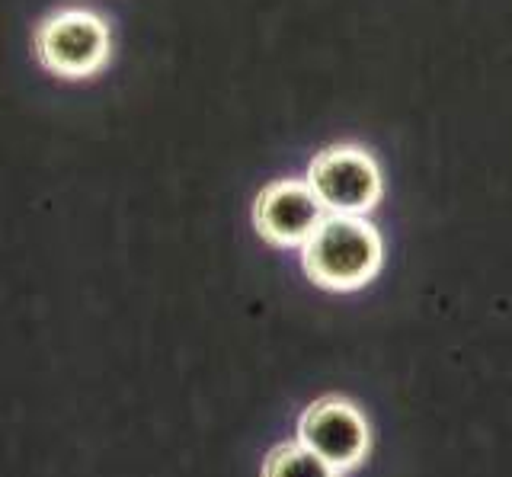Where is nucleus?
I'll return each instance as SVG.
<instances>
[{"instance_id": "f257e3e1", "label": "nucleus", "mask_w": 512, "mask_h": 477, "mask_svg": "<svg viewBox=\"0 0 512 477\" xmlns=\"http://www.w3.org/2000/svg\"><path fill=\"white\" fill-rule=\"evenodd\" d=\"M304 273L330 292H356L381 269V237L359 215H327L301 247Z\"/></svg>"}, {"instance_id": "f03ea898", "label": "nucleus", "mask_w": 512, "mask_h": 477, "mask_svg": "<svg viewBox=\"0 0 512 477\" xmlns=\"http://www.w3.org/2000/svg\"><path fill=\"white\" fill-rule=\"evenodd\" d=\"M109 52V26L93 10H58L36 33V55L58 77H90L106 65Z\"/></svg>"}, {"instance_id": "7ed1b4c3", "label": "nucleus", "mask_w": 512, "mask_h": 477, "mask_svg": "<svg viewBox=\"0 0 512 477\" xmlns=\"http://www.w3.org/2000/svg\"><path fill=\"white\" fill-rule=\"evenodd\" d=\"M308 186L327 215L362 218L381 199V173L375 157L356 145H340L317 154L308 167Z\"/></svg>"}, {"instance_id": "20e7f679", "label": "nucleus", "mask_w": 512, "mask_h": 477, "mask_svg": "<svg viewBox=\"0 0 512 477\" xmlns=\"http://www.w3.org/2000/svg\"><path fill=\"white\" fill-rule=\"evenodd\" d=\"M298 442L343 474L365 461L372 449V433H368V420L356 404H349L346 397H324L304 410L298 423Z\"/></svg>"}, {"instance_id": "39448f33", "label": "nucleus", "mask_w": 512, "mask_h": 477, "mask_svg": "<svg viewBox=\"0 0 512 477\" xmlns=\"http://www.w3.org/2000/svg\"><path fill=\"white\" fill-rule=\"evenodd\" d=\"M324 218L327 212L311 193L308 180H279L266 186L253 209L256 231L276 247H304Z\"/></svg>"}, {"instance_id": "423d86ee", "label": "nucleus", "mask_w": 512, "mask_h": 477, "mask_svg": "<svg viewBox=\"0 0 512 477\" xmlns=\"http://www.w3.org/2000/svg\"><path fill=\"white\" fill-rule=\"evenodd\" d=\"M263 477H340V471L330 468L324 458H317L308 445L295 442H282L269 452Z\"/></svg>"}]
</instances>
